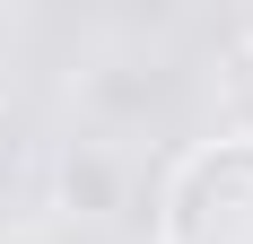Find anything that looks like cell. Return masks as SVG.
Returning <instances> with one entry per match:
<instances>
[{"label": "cell", "mask_w": 253, "mask_h": 244, "mask_svg": "<svg viewBox=\"0 0 253 244\" xmlns=\"http://www.w3.org/2000/svg\"><path fill=\"white\" fill-rule=\"evenodd\" d=\"M157 244H253V140L183 148L157 192Z\"/></svg>", "instance_id": "cell-1"}, {"label": "cell", "mask_w": 253, "mask_h": 244, "mask_svg": "<svg viewBox=\"0 0 253 244\" xmlns=\"http://www.w3.org/2000/svg\"><path fill=\"white\" fill-rule=\"evenodd\" d=\"M52 209L61 218H123L131 209V157L114 140H61V157H52Z\"/></svg>", "instance_id": "cell-2"}]
</instances>
